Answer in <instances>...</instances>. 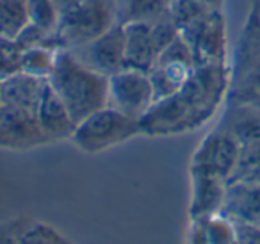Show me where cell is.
I'll return each mask as SVG.
<instances>
[{
    "mask_svg": "<svg viewBox=\"0 0 260 244\" xmlns=\"http://www.w3.org/2000/svg\"><path fill=\"white\" fill-rule=\"evenodd\" d=\"M230 91V66L200 65L171 97L153 104L139 121L141 134L152 137L182 136L214 118Z\"/></svg>",
    "mask_w": 260,
    "mask_h": 244,
    "instance_id": "6da1fadb",
    "label": "cell"
},
{
    "mask_svg": "<svg viewBox=\"0 0 260 244\" xmlns=\"http://www.w3.org/2000/svg\"><path fill=\"white\" fill-rule=\"evenodd\" d=\"M47 80L75 123L107 105V77L84 65L70 48L57 52Z\"/></svg>",
    "mask_w": 260,
    "mask_h": 244,
    "instance_id": "7a4b0ae2",
    "label": "cell"
},
{
    "mask_svg": "<svg viewBox=\"0 0 260 244\" xmlns=\"http://www.w3.org/2000/svg\"><path fill=\"white\" fill-rule=\"evenodd\" d=\"M138 134H141L138 119L105 105L77 123L70 139L80 151L93 155L126 143Z\"/></svg>",
    "mask_w": 260,
    "mask_h": 244,
    "instance_id": "3957f363",
    "label": "cell"
},
{
    "mask_svg": "<svg viewBox=\"0 0 260 244\" xmlns=\"http://www.w3.org/2000/svg\"><path fill=\"white\" fill-rule=\"evenodd\" d=\"M118 22L116 0H84L62 13L55 38L62 48H79L96 40Z\"/></svg>",
    "mask_w": 260,
    "mask_h": 244,
    "instance_id": "277c9868",
    "label": "cell"
},
{
    "mask_svg": "<svg viewBox=\"0 0 260 244\" xmlns=\"http://www.w3.org/2000/svg\"><path fill=\"white\" fill-rule=\"evenodd\" d=\"M230 102L260 107V20L249 13L241 36L237 63L230 68Z\"/></svg>",
    "mask_w": 260,
    "mask_h": 244,
    "instance_id": "5b68a950",
    "label": "cell"
},
{
    "mask_svg": "<svg viewBox=\"0 0 260 244\" xmlns=\"http://www.w3.org/2000/svg\"><path fill=\"white\" fill-rule=\"evenodd\" d=\"M180 34L173 15H168L157 22L126 23L125 38V68L150 72L160 52Z\"/></svg>",
    "mask_w": 260,
    "mask_h": 244,
    "instance_id": "8992f818",
    "label": "cell"
},
{
    "mask_svg": "<svg viewBox=\"0 0 260 244\" xmlns=\"http://www.w3.org/2000/svg\"><path fill=\"white\" fill-rule=\"evenodd\" d=\"M155 104L148 72L123 68L107 77V105L141 121Z\"/></svg>",
    "mask_w": 260,
    "mask_h": 244,
    "instance_id": "52a82bcc",
    "label": "cell"
},
{
    "mask_svg": "<svg viewBox=\"0 0 260 244\" xmlns=\"http://www.w3.org/2000/svg\"><path fill=\"white\" fill-rule=\"evenodd\" d=\"M196 66H198V63H196V57L192 54V48L184 40V36L178 34L160 52L153 68L148 72L155 102L164 100V98L177 93L185 84V80L191 77Z\"/></svg>",
    "mask_w": 260,
    "mask_h": 244,
    "instance_id": "ba28073f",
    "label": "cell"
},
{
    "mask_svg": "<svg viewBox=\"0 0 260 244\" xmlns=\"http://www.w3.org/2000/svg\"><path fill=\"white\" fill-rule=\"evenodd\" d=\"M200 65H226V29L221 9H209L180 29Z\"/></svg>",
    "mask_w": 260,
    "mask_h": 244,
    "instance_id": "9c48e42d",
    "label": "cell"
},
{
    "mask_svg": "<svg viewBox=\"0 0 260 244\" xmlns=\"http://www.w3.org/2000/svg\"><path fill=\"white\" fill-rule=\"evenodd\" d=\"M241 157V144L224 130L214 129L202 139L191 161V171L209 173L230 182Z\"/></svg>",
    "mask_w": 260,
    "mask_h": 244,
    "instance_id": "30bf717a",
    "label": "cell"
},
{
    "mask_svg": "<svg viewBox=\"0 0 260 244\" xmlns=\"http://www.w3.org/2000/svg\"><path fill=\"white\" fill-rule=\"evenodd\" d=\"M125 25L116 23L114 27H111L107 33L98 36L96 40L89 41L84 47L73 48L72 52L86 66L93 68L94 72L102 73V75L109 77L125 68Z\"/></svg>",
    "mask_w": 260,
    "mask_h": 244,
    "instance_id": "8fae6325",
    "label": "cell"
},
{
    "mask_svg": "<svg viewBox=\"0 0 260 244\" xmlns=\"http://www.w3.org/2000/svg\"><path fill=\"white\" fill-rule=\"evenodd\" d=\"M48 139L38 123L36 112L2 107L0 111V148L6 150H30Z\"/></svg>",
    "mask_w": 260,
    "mask_h": 244,
    "instance_id": "7c38bea8",
    "label": "cell"
},
{
    "mask_svg": "<svg viewBox=\"0 0 260 244\" xmlns=\"http://www.w3.org/2000/svg\"><path fill=\"white\" fill-rule=\"evenodd\" d=\"M228 182L209 173L191 171V203L189 214L192 221L219 214L226 198Z\"/></svg>",
    "mask_w": 260,
    "mask_h": 244,
    "instance_id": "4fadbf2b",
    "label": "cell"
},
{
    "mask_svg": "<svg viewBox=\"0 0 260 244\" xmlns=\"http://www.w3.org/2000/svg\"><path fill=\"white\" fill-rule=\"evenodd\" d=\"M221 214L234 223L260 226V182L235 180L228 182L226 198Z\"/></svg>",
    "mask_w": 260,
    "mask_h": 244,
    "instance_id": "5bb4252c",
    "label": "cell"
},
{
    "mask_svg": "<svg viewBox=\"0 0 260 244\" xmlns=\"http://www.w3.org/2000/svg\"><path fill=\"white\" fill-rule=\"evenodd\" d=\"M47 79L32 77L29 73L18 72L8 79L0 80L2 107L20 109V111L36 112L40 100L47 87Z\"/></svg>",
    "mask_w": 260,
    "mask_h": 244,
    "instance_id": "9a60e30c",
    "label": "cell"
},
{
    "mask_svg": "<svg viewBox=\"0 0 260 244\" xmlns=\"http://www.w3.org/2000/svg\"><path fill=\"white\" fill-rule=\"evenodd\" d=\"M36 118L43 134L47 136L48 143L70 139L73 134V129L77 125L73 121L72 114L68 112V109H66V105L54 93V89H52L48 82L47 87H45L43 97L40 100V105H38Z\"/></svg>",
    "mask_w": 260,
    "mask_h": 244,
    "instance_id": "2e32d148",
    "label": "cell"
},
{
    "mask_svg": "<svg viewBox=\"0 0 260 244\" xmlns=\"http://www.w3.org/2000/svg\"><path fill=\"white\" fill-rule=\"evenodd\" d=\"M217 129L230 134L241 146L260 141V107L230 102Z\"/></svg>",
    "mask_w": 260,
    "mask_h": 244,
    "instance_id": "e0dca14e",
    "label": "cell"
},
{
    "mask_svg": "<svg viewBox=\"0 0 260 244\" xmlns=\"http://www.w3.org/2000/svg\"><path fill=\"white\" fill-rule=\"evenodd\" d=\"M173 0H116L118 22L121 25L139 22H157L171 15Z\"/></svg>",
    "mask_w": 260,
    "mask_h": 244,
    "instance_id": "ac0fdd59",
    "label": "cell"
},
{
    "mask_svg": "<svg viewBox=\"0 0 260 244\" xmlns=\"http://www.w3.org/2000/svg\"><path fill=\"white\" fill-rule=\"evenodd\" d=\"M59 50H61V47L48 43L25 48L22 54V72L32 77H40V79H48L52 70H54Z\"/></svg>",
    "mask_w": 260,
    "mask_h": 244,
    "instance_id": "d6986e66",
    "label": "cell"
},
{
    "mask_svg": "<svg viewBox=\"0 0 260 244\" xmlns=\"http://www.w3.org/2000/svg\"><path fill=\"white\" fill-rule=\"evenodd\" d=\"M27 25V0H0V36L16 40Z\"/></svg>",
    "mask_w": 260,
    "mask_h": 244,
    "instance_id": "ffe728a7",
    "label": "cell"
},
{
    "mask_svg": "<svg viewBox=\"0 0 260 244\" xmlns=\"http://www.w3.org/2000/svg\"><path fill=\"white\" fill-rule=\"evenodd\" d=\"M27 13H29V25L36 27L47 36H55L61 13L54 0H27Z\"/></svg>",
    "mask_w": 260,
    "mask_h": 244,
    "instance_id": "44dd1931",
    "label": "cell"
},
{
    "mask_svg": "<svg viewBox=\"0 0 260 244\" xmlns=\"http://www.w3.org/2000/svg\"><path fill=\"white\" fill-rule=\"evenodd\" d=\"M209 244H237L235 223L224 214H214L209 218L196 219Z\"/></svg>",
    "mask_w": 260,
    "mask_h": 244,
    "instance_id": "7402d4cb",
    "label": "cell"
},
{
    "mask_svg": "<svg viewBox=\"0 0 260 244\" xmlns=\"http://www.w3.org/2000/svg\"><path fill=\"white\" fill-rule=\"evenodd\" d=\"M25 48L16 40L0 36V80L22 72V54Z\"/></svg>",
    "mask_w": 260,
    "mask_h": 244,
    "instance_id": "603a6c76",
    "label": "cell"
},
{
    "mask_svg": "<svg viewBox=\"0 0 260 244\" xmlns=\"http://www.w3.org/2000/svg\"><path fill=\"white\" fill-rule=\"evenodd\" d=\"M260 175V141L241 146V157L235 175L230 182L235 180H253Z\"/></svg>",
    "mask_w": 260,
    "mask_h": 244,
    "instance_id": "cb8c5ba5",
    "label": "cell"
},
{
    "mask_svg": "<svg viewBox=\"0 0 260 244\" xmlns=\"http://www.w3.org/2000/svg\"><path fill=\"white\" fill-rule=\"evenodd\" d=\"M16 244H66V240L45 225H34L15 237Z\"/></svg>",
    "mask_w": 260,
    "mask_h": 244,
    "instance_id": "d4e9b609",
    "label": "cell"
},
{
    "mask_svg": "<svg viewBox=\"0 0 260 244\" xmlns=\"http://www.w3.org/2000/svg\"><path fill=\"white\" fill-rule=\"evenodd\" d=\"M235 228H237V244H260V226L235 223Z\"/></svg>",
    "mask_w": 260,
    "mask_h": 244,
    "instance_id": "484cf974",
    "label": "cell"
},
{
    "mask_svg": "<svg viewBox=\"0 0 260 244\" xmlns=\"http://www.w3.org/2000/svg\"><path fill=\"white\" fill-rule=\"evenodd\" d=\"M55 2V6H57V9H59V13H66V11H70V9H73V8H77L79 4H82L84 0H54Z\"/></svg>",
    "mask_w": 260,
    "mask_h": 244,
    "instance_id": "4316f807",
    "label": "cell"
},
{
    "mask_svg": "<svg viewBox=\"0 0 260 244\" xmlns=\"http://www.w3.org/2000/svg\"><path fill=\"white\" fill-rule=\"evenodd\" d=\"M191 244H209L205 239V235H203L202 228H200V225L194 221V226H192V232H191Z\"/></svg>",
    "mask_w": 260,
    "mask_h": 244,
    "instance_id": "83f0119b",
    "label": "cell"
},
{
    "mask_svg": "<svg viewBox=\"0 0 260 244\" xmlns=\"http://www.w3.org/2000/svg\"><path fill=\"white\" fill-rule=\"evenodd\" d=\"M251 13L256 16V18L260 20V0H253V4H251Z\"/></svg>",
    "mask_w": 260,
    "mask_h": 244,
    "instance_id": "f1b7e54d",
    "label": "cell"
},
{
    "mask_svg": "<svg viewBox=\"0 0 260 244\" xmlns=\"http://www.w3.org/2000/svg\"><path fill=\"white\" fill-rule=\"evenodd\" d=\"M202 2H205L210 8H216V9H219V6H221V0H202Z\"/></svg>",
    "mask_w": 260,
    "mask_h": 244,
    "instance_id": "f546056e",
    "label": "cell"
},
{
    "mask_svg": "<svg viewBox=\"0 0 260 244\" xmlns=\"http://www.w3.org/2000/svg\"><path fill=\"white\" fill-rule=\"evenodd\" d=\"M0 244H16V239L15 237H6V239L0 240Z\"/></svg>",
    "mask_w": 260,
    "mask_h": 244,
    "instance_id": "4dcf8cb0",
    "label": "cell"
},
{
    "mask_svg": "<svg viewBox=\"0 0 260 244\" xmlns=\"http://www.w3.org/2000/svg\"><path fill=\"white\" fill-rule=\"evenodd\" d=\"M0 111H2V93H0Z\"/></svg>",
    "mask_w": 260,
    "mask_h": 244,
    "instance_id": "1f68e13d",
    "label": "cell"
},
{
    "mask_svg": "<svg viewBox=\"0 0 260 244\" xmlns=\"http://www.w3.org/2000/svg\"><path fill=\"white\" fill-rule=\"evenodd\" d=\"M253 180H258V182H260V175H258V176H256V178H253Z\"/></svg>",
    "mask_w": 260,
    "mask_h": 244,
    "instance_id": "d6a6232c",
    "label": "cell"
}]
</instances>
